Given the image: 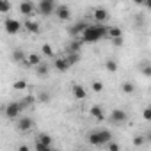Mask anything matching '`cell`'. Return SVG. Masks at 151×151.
<instances>
[{"label": "cell", "instance_id": "obj_8", "mask_svg": "<svg viewBox=\"0 0 151 151\" xmlns=\"http://www.w3.org/2000/svg\"><path fill=\"white\" fill-rule=\"evenodd\" d=\"M20 13L25 14V16H32V14L36 13V4H32V2H29V0H25V2L20 4Z\"/></svg>", "mask_w": 151, "mask_h": 151}, {"label": "cell", "instance_id": "obj_31", "mask_svg": "<svg viewBox=\"0 0 151 151\" xmlns=\"http://www.w3.org/2000/svg\"><path fill=\"white\" fill-rule=\"evenodd\" d=\"M36 151H52V147H46V146H43V144H39V142H36Z\"/></svg>", "mask_w": 151, "mask_h": 151}, {"label": "cell", "instance_id": "obj_37", "mask_svg": "<svg viewBox=\"0 0 151 151\" xmlns=\"http://www.w3.org/2000/svg\"><path fill=\"white\" fill-rule=\"evenodd\" d=\"M18 151H29V147L23 144V146H20V147H18Z\"/></svg>", "mask_w": 151, "mask_h": 151}, {"label": "cell", "instance_id": "obj_14", "mask_svg": "<svg viewBox=\"0 0 151 151\" xmlns=\"http://www.w3.org/2000/svg\"><path fill=\"white\" fill-rule=\"evenodd\" d=\"M82 46H84V43L80 41V37H75V39L69 43V53H80Z\"/></svg>", "mask_w": 151, "mask_h": 151}, {"label": "cell", "instance_id": "obj_28", "mask_svg": "<svg viewBox=\"0 0 151 151\" xmlns=\"http://www.w3.org/2000/svg\"><path fill=\"white\" fill-rule=\"evenodd\" d=\"M105 68H107L110 73H116V71H117V64H116V60H107V62H105Z\"/></svg>", "mask_w": 151, "mask_h": 151}, {"label": "cell", "instance_id": "obj_1", "mask_svg": "<svg viewBox=\"0 0 151 151\" xmlns=\"http://www.w3.org/2000/svg\"><path fill=\"white\" fill-rule=\"evenodd\" d=\"M107 25H103V23H93V25H87V29L82 32V36H80V41L86 45V43H89V45H93V43H98V41H101V39H105L107 37Z\"/></svg>", "mask_w": 151, "mask_h": 151}, {"label": "cell", "instance_id": "obj_4", "mask_svg": "<svg viewBox=\"0 0 151 151\" xmlns=\"http://www.w3.org/2000/svg\"><path fill=\"white\" fill-rule=\"evenodd\" d=\"M22 112H23V109H22L20 101H11V103L6 107V116H7L9 119H16V117H20Z\"/></svg>", "mask_w": 151, "mask_h": 151}, {"label": "cell", "instance_id": "obj_5", "mask_svg": "<svg viewBox=\"0 0 151 151\" xmlns=\"http://www.w3.org/2000/svg\"><path fill=\"white\" fill-rule=\"evenodd\" d=\"M4 27H6V32L7 34H18L20 29H22V23L18 20H14V18H7L6 23H4Z\"/></svg>", "mask_w": 151, "mask_h": 151}, {"label": "cell", "instance_id": "obj_33", "mask_svg": "<svg viewBox=\"0 0 151 151\" xmlns=\"http://www.w3.org/2000/svg\"><path fill=\"white\" fill-rule=\"evenodd\" d=\"M142 116H144V119L147 121V119H151V109L149 107H146L144 109V112H142Z\"/></svg>", "mask_w": 151, "mask_h": 151}, {"label": "cell", "instance_id": "obj_36", "mask_svg": "<svg viewBox=\"0 0 151 151\" xmlns=\"http://www.w3.org/2000/svg\"><path fill=\"white\" fill-rule=\"evenodd\" d=\"M110 41H112L116 46H121V45H123V37H117V39H110Z\"/></svg>", "mask_w": 151, "mask_h": 151}, {"label": "cell", "instance_id": "obj_27", "mask_svg": "<svg viewBox=\"0 0 151 151\" xmlns=\"http://www.w3.org/2000/svg\"><path fill=\"white\" fill-rule=\"evenodd\" d=\"M13 89H14V91H23V89H27V82H25V80H16V82L13 84Z\"/></svg>", "mask_w": 151, "mask_h": 151}, {"label": "cell", "instance_id": "obj_9", "mask_svg": "<svg viewBox=\"0 0 151 151\" xmlns=\"http://www.w3.org/2000/svg\"><path fill=\"white\" fill-rule=\"evenodd\" d=\"M55 14H57V18L59 20H68L69 16H71V11H69V7L66 6V4H60V6H57L55 7Z\"/></svg>", "mask_w": 151, "mask_h": 151}, {"label": "cell", "instance_id": "obj_6", "mask_svg": "<svg viewBox=\"0 0 151 151\" xmlns=\"http://www.w3.org/2000/svg\"><path fill=\"white\" fill-rule=\"evenodd\" d=\"M126 112L124 110H121V109H114L112 112H110V121L112 123H116V124H119V123H124L126 121Z\"/></svg>", "mask_w": 151, "mask_h": 151}, {"label": "cell", "instance_id": "obj_20", "mask_svg": "<svg viewBox=\"0 0 151 151\" xmlns=\"http://www.w3.org/2000/svg\"><path fill=\"white\" fill-rule=\"evenodd\" d=\"M34 101H36V98H34L32 94H29V96H25L23 100H20V105H22V109L25 110L27 107H30V105H34Z\"/></svg>", "mask_w": 151, "mask_h": 151}, {"label": "cell", "instance_id": "obj_11", "mask_svg": "<svg viewBox=\"0 0 151 151\" xmlns=\"http://www.w3.org/2000/svg\"><path fill=\"white\" fill-rule=\"evenodd\" d=\"M39 64H41V57H39L37 53H29V55L25 57V66L36 68V66H39Z\"/></svg>", "mask_w": 151, "mask_h": 151}, {"label": "cell", "instance_id": "obj_24", "mask_svg": "<svg viewBox=\"0 0 151 151\" xmlns=\"http://www.w3.org/2000/svg\"><path fill=\"white\" fill-rule=\"evenodd\" d=\"M48 71H50L48 64H39V66H36V73H37V75H41V77L48 75Z\"/></svg>", "mask_w": 151, "mask_h": 151}, {"label": "cell", "instance_id": "obj_35", "mask_svg": "<svg viewBox=\"0 0 151 151\" xmlns=\"http://www.w3.org/2000/svg\"><path fill=\"white\" fill-rule=\"evenodd\" d=\"M107 146H109V151H119V144L116 142H109Z\"/></svg>", "mask_w": 151, "mask_h": 151}, {"label": "cell", "instance_id": "obj_12", "mask_svg": "<svg viewBox=\"0 0 151 151\" xmlns=\"http://www.w3.org/2000/svg\"><path fill=\"white\" fill-rule=\"evenodd\" d=\"M73 96L77 98V100H86V98H87V93H86L84 86L75 84V86H73Z\"/></svg>", "mask_w": 151, "mask_h": 151}, {"label": "cell", "instance_id": "obj_25", "mask_svg": "<svg viewBox=\"0 0 151 151\" xmlns=\"http://www.w3.org/2000/svg\"><path fill=\"white\" fill-rule=\"evenodd\" d=\"M121 89H123V93H126V94H132V93L135 91V86H133L132 82H123Z\"/></svg>", "mask_w": 151, "mask_h": 151}, {"label": "cell", "instance_id": "obj_15", "mask_svg": "<svg viewBox=\"0 0 151 151\" xmlns=\"http://www.w3.org/2000/svg\"><path fill=\"white\" fill-rule=\"evenodd\" d=\"M25 29H27L30 34H39L41 25H39L37 22H34V20H27V22H25Z\"/></svg>", "mask_w": 151, "mask_h": 151}, {"label": "cell", "instance_id": "obj_10", "mask_svg": "<svg viewBox=\"0 0 151 151\" xmlns=\"http://www.w3.org/2000/svg\"><path fill=\"white\" fill-rule=\"evenodd\" d=\"M32 126H34V121H32L29 116H23V117L18 119V130H20V132H29Z\"/></svg>", "mask_w": 151, "mask_h": 151}, {"label": "cell", "instance_id": "obj_19", "mask_svg": "<svg viewBox=\"0 0 151 151\" xmlns=\"http://www.w3.org/2000/svg\"><path fill=\"white\" fill-rule=\"evenodd\" d=\"M91 116H93V117H96L98 121H103V119H105L103 109H101L100 105H94V107H91Z\"/></svg>", "mask_w": 151, "mask_h": 151}, {"label": "cell", "instance_id": "obj_34", "mask_svg": "<svg viewBox=\"0 0 151 151\" xmlns=\"http://www.w3.org/2000/svg\"><path fill=\"white\" fill-rule=\"evenodd\" d=\"M144 142H146L144 137H135V139H133V144H135V146H142Z\"/></svg>", "mask_w": 151, "mask_h": 151}, {"label": "cell", "instance_id": "obj_32", "mask_svg": "<svg viewBox=\"0 0 151 151\" xmlns=\"http://www.w3.org/2000/svg\"><path fill=\"white\" fill-rule=\"evenodd\" d=\"M142 73L146 75V77H149V75H151V66H149L147 62H146V64L142 66Z\"/></svg>", "mask_w": 151, "mask_h": 151}, {"label": "cell", "instance_id": "obj_3", "mask_svg": "<svg viewBox=\"0 0 151 151\" xmlns=\"http://www.w3.org/2000/svg\"><path fill=\"white\" fill-rule=\"evenodd\" d=\"M55 7H57L55 0H41L36 6V11H39V14L43 16H50L52 13H55Z\"/></svg>", "mask_w": 151, "mask_h": 151}, {"label": "cell", "instance_id": "obj_30", "mask_svg": "<svg viewBox=\"0 0 151 151\" xmlns=\"http://www.w3.org/2000/svg\"><path fill=\"white\" fill-rule=\"evenodd\" d=\"M93 89H94L96 93H100V91H103V84L96 80V82H93Z\"/></svg>", "mask_w": 151, "mask_h": 151}, {"label": "cell", "instance_id": "obj_23", "mask_svg": "<svg viewBox=\"0 0 151 151\" xmlns=\"http://www.w3.org/2000/svg\"><path fill=\"white\" fill-rule=\"evenodd\" d=\"M25 57H27V55H25L23 50H20V48L13 52V59H14L16 62H25Z\"/></svg>", "mask_w": 151, "mask_h": 151}, {"label": "cell", "instance_id": "obj_29", "mask_svg": "<svg viewBox=\"0 0 151 151\" xmlns=\"http://www.w3.org/2000/svg\"><path fill=\"white\" fill-rule=\"evenodd\" d=\"M48 100H50V93H46V91H45V93H41V94L36 98V101H41V103H46Z\"/></svg>", "mask_w": 151, "mask_h": 151}, {"label": "cell", "instance_id": "obj_22", "mask_svg": "<svg viewBox=\"0 0 151 151\" xmlns=\"http://www.w3.org/2000/svg\"><path fill=\"white\" fill-rule=\"evenodd\" d=\"M41 52H43V55H46V57H55V52H53V48H52L48 43H45V45L41 46Z\"/></svg>", "mask_w": 151, "mask_h": 151}, {"label": "cell", "instance_id": "obj_26", "mask_svg": "<svg viewBox=\"0 0 151 151\" xmlns=\"http://www.w3.org/2000/svg\"><path fill=\"white\" fill-rule=\"evenodd\" d=\"M9 11H11V4L7 2V0H0V13L6 14V13H9Z\"/></svg>", "mask_w": 151, "mask_h": 151}, {"label": "cell", "instance_id": "obj_13", "mask_svg": "<svg viewBox=\"0 0 151 151\" xmlns=\"http://www.w3.org/2000/svg\"><path fill=\"white\" fill-rule=\"evenodd\" d=\"M53 66H55V69H57V71H60V73H64V71H68V69L71 68V66L68 64V60H66L64 57H60V59H55Z\"/></svg>", "mask_w": 151, "mask_h": 151}, {"label": "cell", "instance_id": "obj_21", "mask_svg": "<svg viewBox=\"0 0 151 151\" xmlns=\"http://www.w3.org/2000/svg\"><path fill=\"white\" fill-rule=\"evenodd\" d=\"M64 59L68 60V64H69V66H73V64H77V62L80 60V53H68Z\"/></svg>", "mask_w": 151, "mask_h": 151}, {"label": "cell", "instance_id": "obj_16", "mask_svg": "<svg viewBox=\"0 0 151 151\" xmlns=\"http://www.w3.org/2000/svg\"><path fill=\"white\" fill-rule=\"evenodd\" d=\"M107 18H109V13H107V9H103V7H98V9H94V20H96L98 23L105 22Z\"/></svg>", "mask_w": 151, "mask_h": 151}, {"label": "cell", "instance_id": "obj_17", "mask_svg": "<svg viewBox=\"0 0 151 151\" xmlns=\"http://www.w3.org/2000/svg\"><path fill=\"white\" fill-rule=\"evenodd\" d=\"M107 37H109V39L123 37V30H121L119 27H109V29H107Z\"/></svg>", "mask_w": 151, "mask_h": 151}, {"label": "cell", "instance_id": "obj_38", "mask_svg": "<svg viewBox=\"0 0 151 151\" xmlns=\"http://www.w3.org/2000/svg\"><path fill=\"white\" fill-rule=\"evenodd\" d=\"M52 151H60V149H53V147H52Z\"/></svg>", "mask_w": 151, "mask_h": 151}, {"label": "cell", "instance_id": "obj_18", "mask_svg": "<svg viewBox=\"0 0 151 151\" xmlns=\"http://www.w3.org/2000/svg\"><path fill=\"white\" fill-rule=\"evenodd\" d=\"M36 142H39V144H43V146H46V147H52V135H48V133H39V135L36 137Z\"/></svg>", "mask_w": 151, "mask_h": 151}, {"label": "cell", "instance_id": "obj_7", "mask_svg": "<svg viewBox=\"0 0 151 151\" xmlns=\"http://www.w3.org/2000/svg\"><path fill=\"white\" fill-rule=\"evenodd\" d=\"M87 25H89V23H86V22H77V23H75V25L69 29V34H71V36H75V37H80V36H82V32L87 29Z\"/></svg>", "mask_w": 151, "mask_h": 151}, {"label": "cell", "instance_id": "obj_2", "mask_svg": "<svg viewBox=\"0 0 151 151\" xmlns=\"http://www.w3.org/2000/svg\"><path fill=\"white\" fill-rule=\"evenodd\" d=\"M87 140L93 146H105V144L112 142V133L109 130H94V132L89 133Z\"/></svg>", "mask_w": 151, "mask_h": 151}]
</instances>
